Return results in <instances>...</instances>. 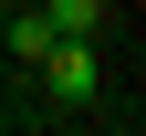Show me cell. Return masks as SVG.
<instances>
[{
	"label": "cell",
	"mask_w": 146,
	"mask_h": 136,
	"mask_svg": "<svg viewBox=\"0 0 146 136\" xmlns=\"http://www.w3.org/2000/svg\"><path fill=\"white\" fill-rule=\"evenodd\" d=\"M31 73H42L52 105H94V84H104V73H94V42H73V31H52V52H42Z\"/></svg>",
	"instance_id": "obj_1"
},
{
	"label": "cell",
	"mask_w": 146,
	"mask_h": 136,
	"mask_svg": "<svg viewBox=\"0 0 146 136\" xmlns=\"http://www.w3.org/2000/svg\"><path fill=\"white\" fill-rule=\"evenodd\" d=\"M31 11H42L52 31H73V42H94V31H104V0H31Z\"/></svg>",
	"instance_id": "obj_2"
},
{
	"label": "cell",
	"mask_w": 146,
	"mask_h": 136,
	"mask_svg": "<svg viewBox=\"0 0 146 136\" xmlns=\"http://www.w3.org/2000/svg\"><path fill=\"white\" fill-rule=\"evenodd\" d=\"M11 52H21V63H42V52H52V21H42V11H21V21H11Z\"/></svg>",
	"instance_id": "obj_3"
},
{
	"label": "cell",
	"mask_w": 146,
	"mask_h": 136,
	"mask_svg": "<svg viewBox=\"0 0 146 136\" xmlns=\"http://www.w3.org/2000/svg\"><path fill=\"white\" fill-rule=\"evenodd\" d=\"M11 11H31V0H11Z\"/></svg>",
	"instance_id": "obj_4"
}]
</instances>
